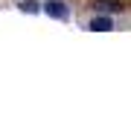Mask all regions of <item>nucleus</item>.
I'll return each instance as SVG.
<instances>
[{"instance_id":"f03ea898","label":"nucleus","mask_w":131,"mask_h":125,"mask_svg":"<svg viewBox=\"0 0 131 125\" xmlns=\"http://www.w3.org/2000/svg\"><path fill=\"white\" fill-rule=\"evenodd\" d=\"M93 9H96V12H119L122 3H119V0H96Z\"/></svg>"},{"instance_id":"7ed1b4c3","label":"nucleus","mask_w":131,"mask_h":125,"mask_svg":"<svg viewBox=\"0 0 131 125\" xmlns=\"http://www.w3.org/2000/svg\"><path fill=\"white\" fill-rule=\"evenodd\" d=\"M90 29H93V32H108V29H111V20L108 18H93L90 20Z\"/></svg>"},{"instance_id":"f257e3e1","label":"nucleus","mask_w":131,"mask_h":125,"mask_svg":"<svg viewBox=\"0 0 131 125\" xmlns=\"http://www.w3.org/2000/svg\"><path fill=\"white\" fill-rule=\"evenodd\" d=\"M44 12H47L50 18H58V20L67 18V9H64V3H61V0H50V3L44 6Z\"/></svg>"},{"instance_id":"20e7f679","label":"nucleus","mask_w":131,"mask_h":125,"mask_svg":"<svg viewBox=\"0 0 131 125\" xmlns=\"http://www.w3.org/2000/svg\"><path fill=\"white\" fill-rule=\"evenodd\" d=\"M20 12H38V3L35 0H24L20 3Z\"/></svg>"}]
</instances>
